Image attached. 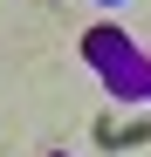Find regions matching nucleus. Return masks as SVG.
I'll list each match as a JSON object with an SVG mask.
<instances>
[{"label": "nucleus", "instance_id": "f257e3e1", "mask_svg": "<svg viewBox=\"0 0 151 157\" xmlns=\"http://www.w3.org/2000/svg\"><path fill=\"white\" fill-rule=\"evenodd\" d=\"M89 62L103 68V82L124 89V96H144V89H151V68L131 55V41H124L117 28H96V34H89Z\"/></svg>", "mask_w": 151, "mask_h": 157}, {"label": "nucleus", "instance_id": "f03ea898", "mask_svg": "<svg viewBox=\"0 0 151 157\" xmlns=\"http://www.w3.org/2000/svg\"><path fill=\"white\" fill-rule=\"evenodd\" d=\"M96 7H124V0H96Z\"/></svg>", "mask_w": 151, "mask_h": 157}]
</instances>
